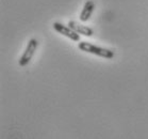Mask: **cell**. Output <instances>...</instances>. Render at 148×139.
<instances>
[{"label": "cell", "mask_w": 148, "mask_h": 139, "mask_svg": "<svg viewBox=\"0 0 148 139\" xmlns=\"http://www.w3.org/2000/svg\"><path fill=\"white\" fill-rule=\"evenodd\" d=\"M78 48H79L81 51L94 55V56H98V57H101V58H104V59H108V60L113 59L115 56L114 50L109 49V48L100 47V46H97V45H95V44L88 43V42H86V41L79 42V43H78Z\"/></svg>", "instance_id": "cell-1"}, {"label": "cell", "mask_w": 148, "mask_h": 139, "mask_svg": "<svg viewBox=\"0 0 148 139\" xmlns=\"http://www.w3.org/2000/svg\"><path fill=\"white\" fill-rule=\"evenodd\" d=\"M37 48H38V41H37L36 39H31V40H29L27 46H26V49L24 50L21 57L18 60V64L20 66H23V68L29 64V62L33 58L35 51L37 50Z\"/></svg>", "instance_id": "cell-2"}, {"label": "cell", "mask_w": 148, "mask_h": 139, "mask_svg": "<svg viewBox=\"0 0 148 139\" xmlns=\"http://www.w3.org/2000/svg\"><path fill=\"white\" fill-rule=\"evenodd\" d=\"M52 27L58 33L62 34L63 37H67L69 40L74 42H80V34H78L75 30H73L69 26H66V25L62 24V23H59V21H56L53 23Z\"/></svg>", "instance_id": "cell-3"}, {"label": "cell", "mask_w": 148, "mask_h": 139, "mask_svg": "<svg viewBox=\"0 0 148 139\" xmlns=\"http://www.w3.org/2000/svg\"><path fill=\"white\" fill-rule=\"evenodd\" d=\"M94 9H95V2L93 0H88V1H85V3H84L83 8H82V10H81V13H80V18L81 21H88L90 18H91L92 14L94 12Z\"/></svg>", "instance_id": "cell-4"}, {"label": "cell", "mask_w": 148, "mask_h": 139, "mask_svg": "<svg viewBox=\"0 0 148 139\" xmlns=\"http://www.w3.org/2000/svg\"><path fill=\"white\" fill-rule=\"evenodd\" d=\"M68 26L75 30L77 32L78 34H80V35H84V37H92L93 33H94V31L93 29L91 28H88V26H84L82 24H79L77 21H71L68 23Z\"/></svg>", "instance_id": "cell-5"}]
</instances>
